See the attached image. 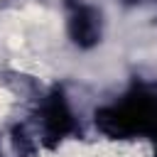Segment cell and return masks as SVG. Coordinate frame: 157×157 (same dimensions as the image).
<instances>
[{"instance_id": "obj_1", "label": "cell", "mask_w": 157, "mask_h": 157, "mask_svg": "<svg viewBox=\"0 0 157 157\" xmlns=\"http://www.w3.org/2000/svg\"><path fill=\"white\" fill-rule=\"evenodd\" d=\"M71 34H74L76 44H83V47L93 44L98 39V22H96V17L91 12H86V10H78L74 15V20H71Z\"/></svg>"}]
</instances>
